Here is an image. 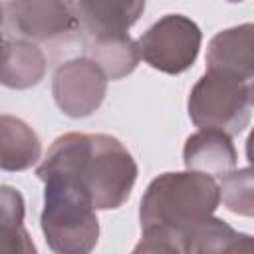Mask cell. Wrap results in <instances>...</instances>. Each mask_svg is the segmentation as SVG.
<instances>
[{
  "label": "cell",
  "instance_id": "1",
  "mask_svg": "<svg viewBox=\"0 0 254 254\" xmlns=\"http://www.w3.org/2000/svg\"><path fill=\"white\" fill-rule=\"evenodd\" d=\"M36 175L71 177L89 192L95 210H107L129 198L137 165L125 145L111 135L65 133L54 141Z\"/></svg>",
  "mask_w": 254,
  "mask_h": 254
},
{
  "label": "cell",
  "instance_id": "2",
  "mask_svg": "<svg viewBox=\"0 0 254 254\" xmlns=\"http://www.w3.org/2000/svg\"><path fill=\"white\" fill-rule=\"evenodd\" d=\"M220 204V187L208 175L185 171L157 177L141 198V230H157L181 240L208 220Z\"/></svg>",
  "mask_w": 254,
  "mask_h": 254
},
{
  "label": "cell",
  "instance_id": "3",
  "mask_svg": "<svg viewBox=\"0 0 254 254\" xmlns=\"http://www.w3.org/2000/svg\"><path fill=\"white\" fill-rule=\"evenodd\" d=\"M42 232L56 254H89L99 236V222L89 192L67 175H46Z\"/></svg>",
  "mask_w": 254,
  "mask_h": 254
},
{
  "label": "cell",
  "instance_id": "4",
  "mask_svg": "<svg viewBox=\"0 0 254 254\" xmlns=\"http://www.w3.org/2000/svg\"><path fill=\"white\" fill-rule=\"evenodd\" d=\"M252 81L224 71H206L192 87L189 115L200 129L238 135L250 121Z\"/></svg>",
  "mask_w": 254,
  "mask_h": 254
},
{
  "label": "cell",
  "instance_id": "5",
  "mask_svg": "<svg viewBox=\"0 0 254 254\" xmlns=\"http://www.w3.org/2000/svg\"><path fill=\"white\" fill-rule=\"evenodd\" d=\"M198 48L200 30L183 14L163 16L135 42L139 60L165 73L189 69L196 60Z\"/></svg>",
  "mask_w": 254,
  "mask_h": 254
},
{
  "label": "cell",
  "instance_id": "6",
  "mask_svg": "<svg viewBox=\"0 0 254 254\" xmlns=\"http://www.w3.org/2000/svg\"><path fill=\"white\" fill-rule=\"evenodd\" d=\"M105 87V73L87 58L60 65L54 75V99L69 117H85L93 113L103 101Z\"/></svg>",
  "mask_w": 254,
  "mask_h": 254
},
{
  "label": "cell",
  "instance_id": "7",
  "mask_svg": "<svg viewBox=\"0 0 254 254\" xmlns=\"http://www.w3.org/2000/svg\"><path fill=\"white\" fill-rule=\"evenodd\" d=\"M2 10L10 18L12 30L22 38L52 40L77 30L69 2H10Z\"/></svg>",
  "mask_w": 254,
  "mask_h": 254
},
{
  "label": "cell",
  "instance_id": "8",
  "mask_svg": "<svg viewBox=\"0 0 254 254\" xmlns=\"http://www.w3.org/2000/svg\"><path fill=\"white\" fill-rule=\"evenodd\" d=\"M185 167L187 171L202 173L216 179H226L234 173L236 151L228 135L214 129H200L185 143Z\"/></svg>",
  "mask_w": 254,
  "mask_h": 254
},
{
  "label": "cell",
  "instance_id": "9",
  "mask_svg": "<svg viewBox=\"0 0 254 254\" xmlns=\"http://www.w3.org/2000/svg\"><path fill=\"white\" fill-rule=\"evenodd\" d=\"M206 71H224L252 81V24L224 30L212 38Z\"/></svg>",
  "mask_w": 254,
  "mask_h": 254
},
{
  "label": "cell",
  "instance_id": "10",
  "mask_svg": "<svg viewBox=\"0 0 254 254\" xmlns=\"http://www.w3.org/2000/svg\"><path fill=\"white\" fill-rule=\"evenodd\" d=\"M81 36L127 32L145 10V2H69Z\"/></svg>",
  "mask_w": 254,
  "mask_h": 254
},
{
  "label": "cell",
  "instance_id": "11",
  "mask_svg": "<svg viewBox=\"0 0 254 254\" xmlns=\"http://www.w3.org/2000/svg\"><path fill=\"white\" fill-rule=\"evenodd\" d=\"M87 60L97 64L105 77L119 79L131 73L139 62L135 42L127 32H101L83 36Z\"/></svg>",
  "mask_w": 254,
  "mask_h": 254
},
{
  "label": "cell",
  "instance_id": "12",
  "mask_svg": "<svg viewBox=\"0 0 254 254\" xmlns=\"http://www.w3.org/2000/svg\"><path fill=\"white\" fill-rule=\"evenodd\" d=\"M46 69L44 54L38 46L26 40L0 42V83L8 87L36 85Z\"/></svg>",
  "mask_w": 254,
  "mask_h": 254
},
{
  "label": "cell",
  "instance_id": "13",
  "mask_svg": "<svg viewBox=\"0 0 254 254\" xmlns=\"http://www.w3.org/2000/svg\"><path fill=\"white\" fill-rule=\"evenodd\" d=\"M40 139L28 123L12 115H0V169L24 171L40 159Z\"/></svg>",
  "mask_w": 254,
  "mask_h": 254
},
{
  "label": "cell",
  "instance_id": "14",
  "mask_svg": "<svg viewBox=\"0 0 254 254\" xmlns=\"http://www.w3.org/2000/svg\"><path fill=\"white\" fill-rule=\"evenodd\" d=\"M0 254H36L24 228V198L12 187H0Z\"/></svg>",
  "mask_w": 254,
  "mask_h": 254
},
{
  "label": "cell",
  "instance_id": "15",
  "mask_svg": "<svg viewBox=\"0 0 254 254\" xmlns=\"http://www.w3.org/2000/svg\"><path fill=\"white\" fill-rule=\"evenodd\" d=\"M248 238V234L236 232L224 220L210 216L181 240V250L183 254H234Z\"/></svg>",
  "mask_w": 254,
  "mask_h": 254
},
{
  "label": "cell",
  "instance_id": "16",
  "mask_svg": "<svg viewBox=\"0 0 254 254\" xmlns=\"http://www.w3.org/2000/svg\"><path fill=\"white\" fill-rule=\"evenodd\" d=\"M131 254H183L179 242L165 232L143 230V236Z\"/></svg>",
  "mask_w": 254,
  "mask_h": 254
},
{
  "label": "cell",
  "instance_id": "17",
  "mask_svg": "<svg viewBox=\"0 0 254 254\" xmlns=\"http://www.w3.org/2000/svg\"><path fill=\"white\" fill-rule=\"evenodd\" d=\"M234 254H252V238L244 240V242L236 248V252H234Z\"/></svg>",
  "mask_w": 254,
  "mask_h": 254
},
{
  "label": "cell",
  "instance_id": "18",
  "mask_svg": "<svg viewBox=\"0 0 254 254\" xmlns=\"http://www.w3.org/2000/svg\"><path fill=\"white\" fill-rule=\"evenodd\" d=\"M2 12H4V10H2V4H0V24H2Z\"/></svg>",
  "mask_w": 254,
  "mask_h": 254
}]
</instances>
